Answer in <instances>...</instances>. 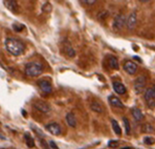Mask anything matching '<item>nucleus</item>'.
<instances>
[{"instance_id": "1", "label": "nucleus", "mask_w": 155, "mask_h": 149, "mask_svg": "<svg viewBox=\"0 0 155 149\" xmlns=\"http://www.w3.org/2000/svg\"><path fill=\"white\" fill-rule=\"evenodd\" d=\"M4 45H5L6 50L13 56H20L21 54H23L24 49H25L24 43L19 39L14 37L6 38L4 41Z\"/></svg>"}, {"instance_id": "2", "label": "nucleus", "mask_w": 155, "mask_h": 149, "mask_svg": "<svg viewBox=\"0 0 155 149\" xmlns=\"http://www.w3.org/2000/svg\"><path fill=\"white\" fill-rule=\"evenodd\" d=\"M43 72V66L40 62H29L25 65L24 68V73L27 77H38L42 74Z\"/></svg>"}, {"instance_id": "3", "label": "nucleus", "mask_w": 155, "mask_h": 149, "mask_svg": "<svg viewBox=\"0 0 155 149\" xmlns=\"http://www.w3.org/2000/svg\"><path fill=\"white\" fill-rule=\"evenodd\" d=\"M146 83H147V78L145 76H138L137 78L134 81V90H135L136 93H142L143 90H145L146 87Z\"/></svg>"}, {"instance_id": "4", "label": "nucleus", "mask_w": 155, "mask_h": 149, "mask_svg": "<svg viewBox=\"0 0 155 149\" xmlns=\"http://www.w3.org/2000/svg\"><path fill=\"white\" fill-rule=\"evenodd\" d=\"M145 100L149 107H155V85L149 87L145 93Z\"/></svg>"}, {"instance_id": "5", "label": "nucleus", "mask_w": 155, "mask_h": 149, "mask_svg": "<svg viewBox=\"0 0 155 149\" xmlns=\"http://www.w3.org/2000/svg\"><path fill=\"white\" fill-rule=\"evenodd\" d=\"M125 25H126V17H125L123 14L116 15L112 23L113 29H115V31H120Z\"/></svg>"}, {"instance_id": "6", "label": "nucleus", "mask_w": 155, "mask_h": 149, "mask_svg": "<svg viewBox=\"0 0 155 149\" xmlns=\"http://www.w3.org/2000/svg\"><path fill=\"white\" fill-rule=\"evenodd\" d=\"M39 88L41 89V90L43 91L44 93H49L52 91V86H51V83L48 81V80L46 79H40L38 80L37 82Z\"/></svg>"}, {"instance_id": "7", "label": "nucleus", "mask_w": 155, "mask_h": 149, "mask_svg": "<svg viewBox=\"0 0 155 149\" xmlns=\"http://www.w3.org/2000/svg\"><path fill=\"white\" fill-rule=\"evenodd\" d=\"M34 107H35L37 110L42 112V113H48V112L51 111V107H49V105L47 104L46 102L41 101V100L35 101V102H34Z\"/></svg>"}, {"instance_id": "8", "label": "nucleus", "mask_w": 155, "mask_h": 149, "mask_svg": "<svg viewBox=\"0 0 155 149\" xmlns=\"http://www.w3.org/2000/svg\"><path fill=\"white\" fill-rule=\"evenodd\" d=\"M45 129L51 134L52 136H60L61 132H62V129H61V126L58 124V123H51V124H47L45 126Z\"/></svg>"}, {"instance_id": "9", "label": "nucleus", "mask_w": 155, "mask_h": 149, "mask_svg": "<svg viewBox=\"0 0 155 149\" xmlns=\"http://www.w3.org/2000/svg\"><path fill=\"white\" fill-rule=\"evenodd\" d=\"M126 24H127V27L130 31L135 29L136 24H137V16H136V13L133 12L129 15L128 19L126 20Z\"/></svg>"}, {"instance_id": "10", "label": "nucleus", "mask_w": 155, "mask_h": 149, "mask_svg": "<svg viewBox=\"0 0 155 149\" xmlns=\"http://www.w3.org/2000/svg\"><path fill=\"white\" fill-rule=\"evenodd\" d=\"M124 69L127 74L134 75L137 72V65H136V63L132 62V61H126L124 63Z\"/></svg>"}, {"instance_id": "11", "label": "nucleus", "mask_w": 155, "mask_h": 149, "mask_svg": "<svg viewBox=\"0 0 155 149\" xmlns=\"http://www.w3.org/2000/svg\"><path fill=\"white\" fill-rule=\"evenodd\" d=\"M108 101L110 103V105H112L113 107H117V108H124V104L123 102L118 99L115 96H109L108 97Z\"/></svg>"}, {"instance_id": "12", "label": "nucleus", "mask_w": 155, "mask_h": 149, "mask_svg": "<svg viewBox=\"0 0 155 149\" xmlns=\"http://www.w3.org/2000/svg\"><path fill=\"white\" fill-rule=\"evenodd\" d=\"M112 86L114 91L116 93H118V95H125L126 93V87H125L124 84L120 83V82H113Z\"/></svg>"}, {"instance_id": "13", "label": "nucleus", "mask_w": 155, "mask_h": 149, "mask_svg": "<svg viewBox=\"0 0 155 149\" xmlns=\"http://www.w3.org/2000/svg\"><path fill=\"white\" fill-rule=\"evenodd\" d=\"M65 120H66L67 124L69 125L70 127L74 128L77 126V119H76V117H74V114L72 113V112H68V113L66 114Z\"/></svg>"}, {"instance_id": "14", "label": "nucleus", "mask_w": 155, "mask_h": 149, "mask_svg": "<svg viewBox=\"0 0 155 149\" xmlns=\"http://www.w3.org/2000/svg\"><path fill=\"white\" fill-rule=\"evenodd\" d=\"M107 62H108L109 67L112 68V69H118V67H120V65H118V60L114 56L107 57Z\"/></svg>"}, {"instance_id": "15", "label": "nucleus", "mask_w": 155, "mask_h": 149, "mask_svg": "<svg viewBox=\"0 0 155 149\" xmlns=\"http://www.w3.org/2000/svg\"><path fill=\"white\" fill-rule=\"evenodd\" d=\"M63 50H64L65 54L67 55L68 57H70V58H74V57L76 56V50L72 49V46L68 42L64 43V45H63Z\"/></svg>"}, {"instance_id": "16", "label": "nucleus", "mask_w": 155, "mask_h": 149, "mask_svg": "<svg viewBox=\"0 0 155 149\" xmlns=\"http://www.w3.org/2000/svg\"><path fill=\"white\" fill-rule=\"evenodd\" d=\"M90 108L92 109V110L94 111V112H97V113H102V112L104 111V109H103V107H102V105L100 104L99 102H95V101L91 102Z\"/></svg>"}, {"instance_id": "17", "label": "nucleus", "mask_w": 155, "mask_h": 149, "mask_svg": "<svg viewBox=\"0 0 155 149\" xmlns=\"http://www.w3.org/2000/svg\"><path fill=\"white\" fill-rule=\"evenodd\" d=\"M132 116H133V118L135 119L136 121H142L143 120V114L142 113V111H140V109L138 108H132Z\"/></svg>"}, {"instance_id": "18", "label": "nucleus", "mask_w": 155, "mask_h": 149, "mask_svg": "<svg viewBox=\"0 0 155 149\" xmlns=\"http://www.w3.org/2000/svg\"><path fill=\"white\" fill-rule=\"evenodd\" d=\"M24 140H25V144L28 148H34L35 147V141H34L33 137L29 134H24Z\"/></svg>"}, {"instance_id": "19", "label": "nucleus", "mask_w": 155, "mask_h": 149, "mask_svg": "<svg viewBox=\"0 0 155 149\" xmlns=\"http://www.w3.org/2000/svg\"><path fill=\"white\" fill-rule=\"evenodd\" d=\"M3 3L5 4V6L8 8L10 11H12V12L16 13L17 12V10H16V8H17V2L16 1H13V0H8V1H3Z\"/></svg>"}, {"instance_id": "20", "label": "nucleus", "mask_w": 155, "mask_h": 149, "mask_svg": "<svg viewBox=\"0 0 155 149\" xmlns=\"http://www.w3.org/2000/svg\"><path fill=\"white\" fill-rule=\"evenodd\" d=\"M111 125H112L113 131L115 132V134H117V136H120V134H122V129H120V125H118L117 121L111 120Z\"/></svg>"}, {"instance_id": "21", "label": "nucleus", "mask_w": 155, "mask_h": 149, "mask_svg": "<svg viewBox=\"0 0 155 149\" xmlns=\"http://www.w3.org/2000/svg\"><path fill=\"white\" fill-rule=\"evenodd\" d=\"M142 131L147 132V134H150V132L154 131V128L152 127V125L149 124V123H145V124L142 126Z\"/></svg>"}, {"instance_id": "22", "label": "nucleus", "mask_w": 155, "mask_h": 149, "mask_svg": "<svg viewBox=\"0 0 155 149\" xmlns=\"http://www.w3.org/2000/svg\"><path fill=\"white\" fill-rule=\"evenodd\" d=\"M123 121H124V125H125V129H126V134H130V132H131V127H130V122L129 120L127 118H123Z\"/></svg>"}, {"instance_id": "23", "label": "nucleus", "mask_w": 155, "mask_h": 149, "mask_svg": "<svg viewBox=\"0 0 155 149\" xmlns=\"http://www.w3.org/2000/svg\"><path fill=\"white\" fill-rule=\"evenodd\" d=\"M109 16V12L108 11H102V12H100L97 14V19L99 20H105L107 17Z\"/></svg>"}, {"instance_id": "24", "label": "nucleus", "mask_w": 155, "mask_h": 149, "mask_svg": "<svg viewBox=\"0 0 155 149\" xmlns=\"http://www.w3.org/2000/svg\"><path fill=\"white\" fill-rule=\"evenodd\" d=\"M51 4L49 3V2H45L44 4H43V6H42V11L44 13H49L51 11Z\"/></svg>"}, {"instance_id": "25", "label": "nucleus", "mask_w": 155, "mask_h": 149, "mask_svg": "<svg viewBox=\"0 0 155 149\" xmlns=\"http://www.w3.org/2000/svg\"><path fill=\"white\" fill-rule=\"evenodd\" d=\"M143 143L147 144V145H152V144L155 143V139L151 137H146L145 139H143Z\"/></svg>"}, {"instance_id": "26", "label": "nucleus", "mask_w": 155, "mask_h": 149, "mask_svg": "<svg viewBox=\"0 0 155 149\" xmlns=\"http://www.w3.org/2000/svg\"><path fill=\"white\" fill-rule=\"evenodd\" d=\"M13 29H15L16 32H21L22 29H24V25L22 24H13Z\"/></svg>"}, {"instance_id": "27", "label": "nucleus", "mask_w": 155, "mask_h": 149, "mask_svg": "<svg viewBox=\"0 0 155 149\" xmlns=\"http://www.w3.org/2000/svg\"><path fill=\"white\" fill-rule=\"evenodd\" d=\"M118 145H120V143H118L117 141H110L108 143V146L111 148H116V147H118Z\"/></svg>"}, {"instance_id": "28", "label": "nucleus", "mask_w": 155, "mask_h": 149, "mask_svg": "<svg viewBox=\"0 0 155 149\" xmlns=\"http://www.w3.org/2000/svg\"><path fill=\"white\" fill-rule=\"evenodd\" d=\"M82 3H86V4H93L95 3V0H84V1H81Z\"/></svg>"}, {"instance_id": "29", "label": "nucleus", "mask_w": 155, "mask_h": 149, "mask_svg": "<svg viewBox=\"0 0 155 149\" xmlns=\"http://www.w3.org/2000/svg\"><path fill=\"white\" fill-rule=\"evenodd\" d=\"M48 145L51 146V147L52 149H58V147H57V145H56V143H54V141H51V142H49Z\"/></svg>"}, {"instance_id": "30", "label": "nucleus", "mask_w": 155, "mask_h": 149, "mask_svg": "<svg viewBox=\"0 0 155 149\" xmlns=\"http://www.w3.org/2000/svg\"><path fill=\"white\" fill-rule=\"evenodd\" d=\"M41 144H42V146H43V148H44V149H48V146H47V144L45 143V141L43 139L41 140Z\"/></svg>"}, {"instance_id": "31", "label": "nucleus", "mask_w": 155, "mask_h": 149, "mask_svg": "<svg viewBox=\"0 0 155 149\" xmlns=\"http://www.w3.org/2000/svg\"><path fill=\"white\" fill-rule=\"evenodd\" d=\"M134 59H135V60H138L140 62H142V60H140V59L138 58V57H134Z\"/></svg>"}, {"instance_id": "32", "label": "nucleus", "mask_w": 155, "mask_h": 149, "mask_svg": "<svg viewBox=\"0 0 155 149\" xmlns=\"http://www.w3.org/2000/svg\"><path fill=\"white\" fill-rule=\"evenodd\" d=\"M122 149H131V147H126V148H122Z\"/></svg>"}, {"instance_id": "33", "label": "nucleus", "mask_w": 155, "mask_h": 149, "mask_svg": "<svg viewBox=\"0 0 155 149\" xmlns=\"http://www.w3.org/2000/svg\"><path fill=\"white\" fill-rule=\"evenodd\" d=\"M1 149H4V148H1Z\"/></svg>"}]
</instances>
